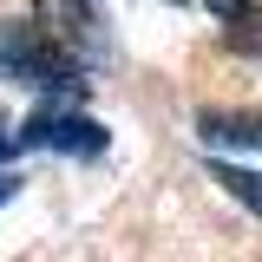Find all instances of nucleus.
Returning a JSON list of instances; mask_svg holds the SVG:
<instances>
[{
    "mask_svg": "<svg viewBox=\"0 0 262 262\" xmlns=\"http://www.w3.org/2000/svg\"><path fill=\"white\" fill-rule=\"evenodd\" d=\"M0 79H20L33 92H59V98L85 92V66L66 59L33 20H0Z\"/></svg>",
    "mask_w": 262,
    "mask_h": 262,
    "instance_id": "f257e3e1",
    "label": "nucleus"
},
{
    "mask_svg": "<svg viewBox=\"0 0 262 262\" xmlns=\"http://www.w3.org/2000/svg\"><path fill=\"white\" fill-rule=\"evenodd\" d=\"M33 27L46 33L66 59H79L85 72L105 59V27H98L92 0H33Z\"/></svg>",
    "mask_w": 262,
    "mask_h": 262,
    "instance_id": "f03ea898",
    "label": "nucleus"
},
{
    "mask_svg": "<svg viewBox=\"0 0 262 262\" xmlns=\"http://www.w3.org/2000/svg\"><path fill=\"white\" fill-rule=\"evenodd\" d=\"M20 144L33 151H66V158H105V144H112V131L85 118V112H59V105H39L27 125H20Z\"/></svg>",
    "mask_w": 262,
    "mask_h": 262,
    "instance_id": "7ed1b4c3",
    "label": "nucleus"
},
{
    "mask_svg": "<svg viewBox=\"0 0 262 262\" xmlns=\"http://www.w3.org/2000/svg\"><path fill=\"white\" fill-rule=\"evenodd\" d=\"M196 138H203V144L262 151V112H196Z\"/></svg>",
    "mask_w": 262,
    "mask_h": 262,
    "instance_id": "20e7f679",
    "label": "nucleus"
},
{
    "mask_svg": "<svg viewBox=\"0 0 262 262\" xmlns=\"http://www.w3.org/2000/svg\"><path fill=\"white\" fill-rule=\"evenodd\" d=\"M210 177H216V184H223L236 203L262 210V177H256V170H243V164H210Z\"/></svg>",
    "mask_w": 262,
    "mask_h": 262,
    "instance_id": "39448f33",
    "label": "nucleus"
},
{
    "mask_svg": "<svg viewBox=\"0 0 262 262\" xmlns=\"http://www.w3.org/2000/svg\"><path fill=\"white\" fill-rule=\"evenodd\" d=\"M203 7H210V13L223 20V33H229V27H243V20H256V13H262V0H203Z\"/></svg>",
    "mask_w": 262,
    "mask_h": 262,
    "instance_id": "423d86ee",
    "label": "nucleus"
},
{
    "mask_svg": "<svg viewBox=\"0 0 262 262\" xmlns=\"http://www.w3.org/2000/svg\"><path fill=\"white\" fill-rule=\"evenodd\" d=\"M13 151H20V131L7 125V112H0V158H13Z\"/></svg>",
    "mask_w": 262,
    "mask_h": 262,
    "instance_id": "0eeeda50",
    "label": "nucleus"
},
{
    "mask_svg": "<svg viewBox=\"0 0 262 262\" xmlns=\"http://www.w3.org/2000/svg\"><path fill=\"white\" fill-rule=\"evenodd\" d=\"M13 190H20V177H13V170H0V203H7Z\"/></svg>",
    "mask_w": 262,
    "mask_h": 262,
    "instance_id": "6e6552de",
    "label": "nucleus"
},
{
    "mask_svg": "<svg viewBox=\"0 0 262 262\" xmlns=\"http://www.w3.org/2000/svg\"><path fill=\"white\" fill-rule=\"evenodd\" d=\"M170 7H184V0H170Z\"/></svg>",
    "mask_w": 262,
    "mask_h": 262,
    "instance_id": "1a4fd4ad",
    "label": "nucleus"
}]
</instances>
